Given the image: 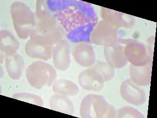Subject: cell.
I'll return each instance as SVG.
<instances>
[{"instance_id": "6da1fadb", "label": "cell", "mask_w": 157, "mask_h": 118, "mask_svg": "<svg viewBox=\"0 0 157 118\" xmlns=\"http://www.w3.org/2000/svg\"><path fill=\"white\" fill-rule=\"evenodd\" d=\"M47 4L69 40L75 43L91 42V34L98 19L92 5L75 0L47 1Z\"/></svg>"}, {"instance_id": "7a4b0ae2", "label": "cell", "mask_w": 157, "mask_h": 118, "mask_svg": "<svg viewBox=\"0 0 157 118\" xmlns=\"http://www.w3.org/2000/svg\"><path fill=\"white\" fill-rule=\"evenodd\" d=\"M10 12L18 37L22 39L30 37L36 24L35 15L32 10L24 2L16 1L10 6Z\"/></svg>"}, {"instance_id": "3957f363", "label": "cell", "mask_w": 157, "mask_h": 118, "mask_svg": "<svg viewBox=\"0 0 157 118\" xmlns=\"http://www.w3.org/2000/svg\"><path fill=\"white\" fill-rule=\"evenodd\" d=\"M64 32L54 16L37 19L30 39L44 45L53 46L62 40Z\"/></svg>"}, {"instance_id": "277c9868", "label": "cell", "mask_w": 157, "mask_h": 118, "mask_svg": "<svg viewBox=\"0 0 157 118\" xmlns=\"http://www.w3.org/2000/svg\"><path fill=\"white\" fill-rule=\"evenodd\" d=\"M80 114L84 118H115L117 111L103 96L91 94L86 96L82 101Z\"/></svg>"}, {"instance_id": "5b68a950", "label": "cell", "mask_w": 157, "mask_h": 118, "mask_svg": "<svg viewBox=\"0 0 157 118\" xmlns=\"http://www.w3.org/2000/svg\"><path fill=\"white\" fill-rule=\"evenodd\" d=\"M26 76L32 87L40 90L45 86L53 85L57 78V73L50 64L36 61L26 69Z\"/></svg>"}, {"instance_id": "8992f818", "label": "cell", "mask_w": 157, "mask_h": 118, "mask_svg": "<svg viewBox=\"0 0 157 118\" xmlns=\"http://www.w3.org/2000/svg\"><path fill=\"white\" fill-rule=\"evenodd\" d=\"M117 29L102 20L95 27L90 36L91 42L97 45L109 46L119 41Z\"/></svg>"}, {"instance_id": "52a82bcc", "label": "cell", "mask_w": 157, "mask_h": 118, "mask_svg": "<svg viewBox=\"0 0 157 118\" xmlns=\"http://www.w3.org/2000/svg\"><path fill=\"white\" fill-rule=\"evenodd\" d=\"M124 54L127 61L134 66H142L152 61L144 44L134 39L126 40Z\"/></svg>"}, {"instance_id": "ba28073f", "label": "cell", "mask_w": 157, "mask_h": 118, "mask_svg": "<svg viewBox=\"0 0 157 118\" xmlns=\"http://www.w3.org/2000/svg\"><path fill=\"white\" fill-rule=\"evenodd\" d=\"M120 93L123 100L134 105L144 104L146 100V93L144 88L135 83L131 79L122 82Z\"/></svg>"}, {"instance_id": "9c48e42d", "label": "cell", "mask_w": 157, "mask_h": 118, "mask_svg": "<svg viewBox=\"0 0 157 118\" xmlns=\"http://www.w3.org/2000/svg\"><path fill=\"white\" fill-rule=\"evenodd\" d=\"M126 40L120 39L109 46L105 47L104 55L108 65L113 69H120L126 65L128 61L124 54Z\"/></svg>"}, {"instance_id": "30bf717a", "label": "cell", "mask_w": 157, "mask_h": 118, "mask_svg": "<svg viewBox=\"0 0 157 118\" xmlns=\"http://www.w3.org/2000/svg\"><path fill=\"white\" fill-rule=\"evenodd\" d=\"M78 82L84 90L100 92L104 87L105 81L98 71L91 68L83 70L79 74Z\"/></svg>"}, {"instance_id": "8fae6325", "label": "cell", "mask_w": 157, "mask_h": 118, "mask_svg": "<svg viewBox=\"0 0 157 118\" xmlns=\"http://www.w3.org/2000/svg\"><path fill=\"white\" fill-rule=\"evenodd\" d=\"M70 45L68 42L62 39L53 47V61L56 69L60 71H65L71 64Z\"/></svg>"}, {"instance_id": "7c38bea8", "label": "cell", "mask_w": 157, "mask_h": 118, "mask_svg": "<svg viewBox=\"0 0 157 118\" xmlns=\"http://www.w3.org/2000/svg\"><path fill=\"white\" fill-rule=\"evenodd\" d=\"M101 16L103 20L117 29L121 27L129 28L135 24L133 16L105 7H102Z\"/></svg>"}, {"instance_id": "4fadbf2b", "label": "cell", "mask_w": 157, "mask_h": 118, "mask_svg": "<svg viewBox=\"0 0 157 118\" xmlns=\"http://www.w3.org/2000/svg\"><path fill=\"white\" fill-rule=\"evenodd\" d=\"M72 55L77 63L83 67H90L95 63V53L91 43H78L73 49Z\"/></svg>"}, {"instance_id": "5bb4252c", "label": "cell", "mask_w": 157, "mask_h": 118, "mask_svg": "<svg viewBox=\"0 0 157 118\" xmlns=\"http://www.w3.org/2000/svg\"><path fill=\"white\" fill-rule=\"evenodd\" d=\"M152 61L142 66H130L131 79L140 86H148L151 82Z\"/></svg>"}, {"instance_id": "9a60e30c", "label": "cell", "mask_w": 157, "mask_h": 118, "mask_svg": "<svg viewBox=\"0 0 157 118\" xmlns=\"http://www.w3.org/2000/svg\"><path fill=\"white\" fill-rule=\"evenodd\" d=\"M53 46L44 45L36 43L29 39L25 45V52L27 55L32 58L48 61L53 54Z\"/></svg>"}, {"instance_id": "2e32d148", "label": "cell", "mask_w": 157, "mask_h": 118, "mask_svg": "<svg viewBox=\"0 0 157 118\" xmlns=\"http://www.w3.org/2000/svg\"><path fill=\"white\" fill-rule=\"evenodd\" d=\"M5 65L8 74L14 80H19L25 68L23 58L18 53L6 56Z\"/></svg>"}, {"instance_id": "e0dca14e", "label": "cell", "mask_w": 157, "mask_h": 118, "mask_svg": "<svg viewBox=\"0 0 157 118\" xmlns=\"http://www.w3.org/2000/svg\"><path fill=\"white\" fill-rule=\"evenodd\" d=\"M49 106L51 109L66 114L73 115L75 112L73 103L67 96L55 93L49 100Z\"/></svg>"}, {"instance_id": "ac0fdd59", "label": "cell", "mask_w": 157, "mask_h": 118, "mask_svg": "<svg viewBox=\"0 0 157 118\" xmlns=\"http://www.w3.org/2000/svg\"><path fill=\"white\" fill-rule=\"evenodd\" d=\"M20 43L10 31L2 30L0 32V49L6 56L17 53Z\"/></svg>"}, {"instance_id": "d6986e66", "label": "cell", "mask_w": 157, "mask_h": 118, "mask_svg": "<svg viewBox=\"0 0 157 118\" xmlns=\"http://www.w3.org/2000/svg\"><path fill=\"white\" fill-rule=\"evenodd\" d=\"M53 92L69 96H76L80 89L76 83L68 79H62L56 80L52 86Z\"/></svg>"}, {"instance_id": "ffe728a7", "label": "cell", "mask_w": 157, "mask_h": 118, "mask_svg": "<svg viewBox=\"0 0 157 118\" xmlns=\"http://www.w3.org/2000/svg\"><path fill=\"white\" fill-rule=\"evenodd\" d=\"M100 74L105 81L112 80L115 75L114 69L110 67L107 62L97 61L92 67Z\"/></svg>"}, {"instance_id": "44dd1931", "label": "cell", "mask_w": 157, "mask_h": 118, "mask_svg": "<svg viewBox=\"0 0 157 118\" xmlns=\"http://www.w3.org/2000/svg\"><path fill=\"white\" fill-rule=\"evenodd\" d=\"M12 97L16 100L33 104L41 107L44 106V100H42V98L40 96L33 93L29 92H18L14 94Z\"/></svg>"}, {"instance_id": "7402d4cb", "label": "cell", "mask_w": 157, "mask_h": 118, "mask_svg": "<svg viewBox=\"0 0 157 118\" xmlns=\"http://www.w3.org/2000/svg\"><path fill=\"white\" fill-rule=\"evenodd\" d=\"M117 118H144V116L135 108L129 106L121 108L117 112Z\"/></svg>"}, {"instance_id": "603a6c76", "label": "cell", "mask_w": 157, "mask_h": 118, "mask_svg": "<svg viewBox=\"0 0 157 118\" xmlns=\"http://www.w3.org/2000/svg\"><path fill=\"white\" fill-rule=\"evenodd\" d=\"M155 37H151L147 41V47H146L147 52L150 58L152 60L153 57L154 45Z\"/></svg>"}]
</instances>
